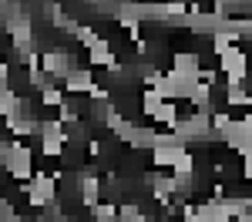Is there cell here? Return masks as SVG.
<instances>
[{"instance_id":"2","label":"cell","mask_w":252,"mask_h":222,"mask_svg":"<svg viewBox=\"0 0 252 222\" xmlns=\"http://www.w3.org/2000/svg\"><path fill=\"white\" fill-rule=\"evenodd\" d=\"M27 202L34 205V209H44L47 202L58 199V179L54 175H47V172H34L31 179H27Z\"/></svg>"},{"instance_id":"5","label":"cell","mask_w":252,"mask_h":222,"mask_svg":"<svg viewBox=\"0 0 252 222\" xmlns=\"http://www.w3.org/2000/svg\"><path fill=\"white\" fill-rule=\"evenodd\" d=\"M91 216H94V222H118V205L108 199H101L91 205Z\"/></svg>"},{"instance_id":"4","label":"cell","mask_w":252,"mask_h":222,"mask_svg":"<svg viewBox=\"0 0 252 222\" xmlns=\"http://www.w3.org/2000/svg\"><path fill=\"white\" fill-rule=\"evenodd\" d=\"M61 84H64V91H67V95H88L97 81H94V74H91L88 67H71V71L64 74Z\"/></svg>"},{"instance_id":"1","label":"cell","mask_w":252,"mask_h":222,"mask_svg":"<svg viewBox=\"0 0 252 222\" xmlns=\"http://www.w3.org/2000/svg\"><path fill=\"white\" fill-rule=\"evenodd\" d=\"M0 165H3L17 182H27L34 175V152H31L24 141H10V145L3 148V155H0Z\"/></svg>"},{"instance_id":"6","label":"cell","mask_w":252,"mask_h":222,"mask_svg":"<svg viewBox=\"0 0 252 222\" xmlns=\"http://www.w3.org/2000/svg\"><path fill=\"white\" fill-rule=\"evenodd\" d=\"M61 101H64V91H61V84H44V88H40V104H47V108H58Z\"/></svg>"},{"instance_id":"3","label":"cell","mask_w":252,"mask_h":222,"mask_svg":"<svg viewBox=\"0 0 252 222\" xmlns=\"http://www.w3.org/2000/svg\"><path fill=\"white\" fill-rule=\"evenodd\" d=\"M219 71L225 74V81H246V54L242 47H225L219 54Z\"/></svg>"}]
</instances>
